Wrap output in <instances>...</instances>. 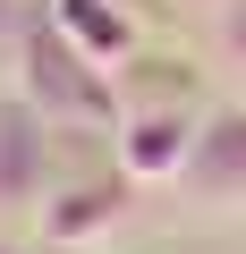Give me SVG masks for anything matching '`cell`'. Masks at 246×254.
<instances>
[{
	"mask_svg": "<svg viewBox=\"0 0 246 254\" xmlns=\"http://www.w3.org/2000/svg\"><path fill=\"white\" fill-rule=\"evenodd\" d=\"M128 212H136V178L128 170H93V178H68L60 170V187L43 195V212H34V237L51 246V254H102L119 229H128Z\"/></svg>",
	"mask_w": 246,
	"mask_h": 254,
	"instance_id": "3957f363",
	"label": "cell"
},
{
	"mask_svg": "<svg viewBox=\"0 0 246 254\" xmlns=\"http://www.w3.org/2000/svg\"><path fill=\"white\" fill-rule=\"evenodd\" d=\"M43 17H51L93 68H110V76L145 51V17L128 9V0H43Z\"/></svg>",
	"mask_w": 246,
	"mask_h": 254,
	"instance_id": "8992f818",
	"label": "cell"
},
{
	"mask_svg": "<svg viewBox=\"0 0 246 254\" xmlns=\"http://www.w3.org/2000/svg\"><path fill=\"white\" fill-rule=\"evenodd\" d=\"M9 93L34 102L60 136H110L119 127V76L93 68L43 9H26V34H17V68H9Z\"/></svg>",
	"mask_w": 246,
	"mask_h": 254,
	"instance_id": "6da1fadb",
	"label": "cell"
},
{
	"mask_svg": "<svg viewBox=\"0 0 246 254\" xmlns=\"http://www.w3.org/2000/svg\"><path fill=\"white\" fill-rule=\"evenodd\" d=\"M178 9H204V17H212V9H221V0H178Z\"/></svg>",
	"mask_w": 246,
	"mask_h": 254,
	"instance_id": "8fae6325",
	"label": "cell"
},
{
	"mask_svg": "<svg viewBox=\"0 0 246 254\" xmlns=\"http://www.w3.org/2000/svg\"><path fill=\"white\" fill-rule=\"evenodd\" d=\"M204 110H212V102H204ZM204 110H187V102H128V110H119V127H110V161L128 170L136 187H178Z\"/></svg>",
	"mask_w": 246,
	"mask_h": 254,
	"instance_id": "277c9868",
	"label": "cell"
},
{
	"mask_svg": "<svg viewBox=\"0 0 246 254\" xmlns=\"http://www.w3.org/2000/svg\"><path fill=\"white\" fill-rule=\"evenodd\" d=\"M51 187H60V127H51L34 102L0 93V212L34 220Z\"/></svg>",
	"mask_w": 246,
	"mask_h": 254,
	"instance_id": "5b68a950",
	"label": "cell"
},
{
	"mask_svg": "<svg viewBox=\"0 0 246 254\" xmlns=\"http://www.w3.org/2000/svg\"><path fill=\"white\" fill-rule=\"evenodd\" d=\"M0 254H51L43 237H0Z\"/></svg>",
	"mask_w": 246,
	"mask_h": 254,
	"instance_id": "9c48e42d",
	"label": "cell"
},
{
	"mask_svg": "<svg viewBox=\"0 0 246 254\" xmlns=\"http://www.w3.org/2000/svg\"><path fill=\"white\" fill-rule=\"evenodd\" d=\"M17 34H26V0H0V68H17Z\"/></svg>",
	"mask_w": 246,
	"mask_h": 254,
	"instance_id": "ba28073f",
	"label": "cell"
},
{
	"mask_svg": "<svg viewBox=\"0 0 246 254\" xmlns=\"http://www.w3.org/2000/svg\"><path fill=\"white\" fill-rule=\"evenodd\" d=\"M212 60H221L229 85L246 93V0H221V9H212Z\"/></svg>",
	"mask_w": 246,
	"mask_h": 254,
	"instance_id": "52a82bcc",
	"label": "cell"
},
{
	"mask_svg": "<svg viewBox=\"0 0 246 254\" xmlns=\"http://www.w3.org/2000/svg\"><path fill=\"white\" fill-rule=\"evenodd\" d=\"M170 195L195 220H246V93H229L195 119V153Z\"/></svg>",
	"mask_w": 246,
	"mask_h": 254,
	"instance_id": "7a4b0ae2",
	"label": "cell"
},
{
	"mask_svg": "<svg viewBox=\"0 0 246 254\" xmlns=\"http://www.w3.org/2000/svg\"><path fill=\"white\" fill-rule=\"evenodd\" d=\"M128 9H136V17H162V9H178V0H128Z\"/></svg>",
	"mask_w": 246,
	"mask_h": 254,
	"instance_id": "30bf717a",
	"label": "cell"
}]
</instances>
